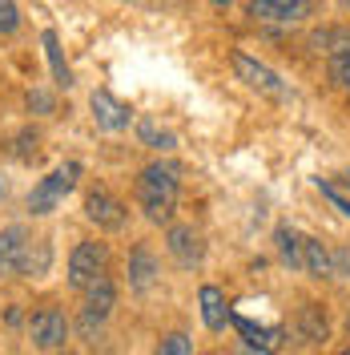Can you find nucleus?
Wrapping results in <instances>:
<instances>
[{
    "label": "nucleus",
    "instance_id": "1",
    "mask_svg": "<svg viewBox=\"0 0 350 355\" xmlns=\"http://www.w3.org/2000/svg\"><path fill=\"white\" fill-rule=\"evenodd\" d=\"M177 194H181V170L169 166V162H154V166H145L141 178H137V206L157 226L174 222Z\"/></svg>",
    "mask_w": 350,
    "mask_h": 355
},
{
    "label": "nucleus",
    "instance_id": "2",
    "mask_svg": "<svg viewBox=\"0 0 350 355\" xmlns=\"http://www.w3.org/2000/svg\"><path fill=\"white\" fill-rule=\"evenodd\" d=\"M77 178H81V162H65V166H57L48 178H41V182L33 186V194H28V210H33V214H53V210L61 206V198L77 186Z\"/></svg>",
    "mask_w": 350,
    "mask_h": 355
},
{
    "label": "nucleus",
    "instance_id": "3",
    "mask_svg": "<svg viewBox=\"0 0 350 355\" xmlns=\"http://www.w3.org/2000/svg\"><path fill=\"white\" fill-rule=\"evenodd\" d=\"M109 270V246L105 243H77L73 254H68V287L85 291L93 287L97 279H105Z\"/></svg>",
    "mask_w": 350,
    "mask_h": 355
},
{
    "label": "nucleus",
    "instance_id": "4",
    "mask_svg": "<svg viewBox=\"0 0 350 355\" xmlns=\"http://www.w3.org/2000/svg\"><path fill=\"white\" fill-rule=\"evenodd\" d=\"M234 73H238V81H246L254 93H262L270 101H286V81L270 65L254 61L250 53H234Z\"/></svg>",
    "mask_w": 350,
    "mask_h": 355
},
{
    "label": "nucleus",
    "instance_id": "5",
    "mask_svg": "<svg viewBox=\"0 0 350 355\" xmlns=\"http://www.w3.org/2000/svg\"><path fill=\"white\" fill-rule=\"evenodd\" d=\"M28 339H33L41 352H57V347H65V339H68L65 311H61V307L33 311V319H28Z\"/></svg>",
    "mask_w": 350,
    "mask_h": 355
},
{
    "label": "nucleus",
    "instance_id": "6",
    "mask_svg": "<svg viewBox=\"0 0 350 355\" xmlns=\"http://www.w3.org/2000/svg\"><path fill=\"white\" fill-rule=\"evenodd\" d=\"M246 12L262 24H302L314 12V0H250Z\"/></svg>",
    "mask_w": 350,
    "mask_h": 355
},
{
    "label": "nucleus",
    "instance_id": "7",
    "mask_svg": "<svg viewBox=\"0 0 350 355\" xmlns=\"http://www.w3.org/2000/svg\"><path fill=\"white\" fill-rule=\"evenodd\" d=\"M113 303H117V287L109 283V275L105 279H97L93 287H85V307H81V331L93 335L101 331V323L113 315Z\"/></svg>",
    "mask_w": 350,
    "mask_h": 355
},
{
    "label": "nucleus",
    "instance_id": "8",
    "mask_svg": "<svg viewBox=\"0 0 350 355\" xmlns=\"http://www.w3.org/2000/svg\"><path fill=\"white\" fill-rule=\"evenodd\" d=\"M85 214L101 230H121L125 226V202L117 194H109L105 186H97V190H89V198H85Z\"/></svg>",
    "mask_w": 350,
    "mask_h": 355
},
{
    "label": "nucleus",
    "instance_id": "9",
    "mask_svg": "<svg viewBox=\"0 0 350 355\" xmlns=\"http://www.w3.org/2000/svg\"><path fill=\"white\" fill-rule=\"evenodd\" d=\"M89 110H93V117H97V125L109 130V133L129 130V121H133V110L125 105V101H117L109 89H97V93L89 97Z\"/></svg>",
    "mask_w": 350,
    "mask_h": 355
},
{
    "label": "nucleus",
    "instance_id": "10",
    "mask_svg": "<svg viewBox=\"0 0 350 355\" xmlns=\"http://www.w3.org/2000/svg\"><path fill=\"white\" fill-rule=\"evenodd\" d=\"M28 243H33V239H28L24 226H4V230H0V275H21Z\"/></svg>",
    "mask_w": 350,
    "mask_h": 355
},
{
    "label": "nucleus",
    "instance_id": "11",
    "mask_svg": "<svg viewBox=\"0 0 350 355\" xmlns=\"http://www.w3.org/2000/svg\"><path fill=\"white\" fill-rule=\"evenodd\" d=\"M169 254H174L181 266H197L205 259V246H201V234H197L194 226H174L169 230Z\"/></svg>",
    "mask_w": 350,
    "mask_h": 355
},
{
    "label": "nucleus",
    "instance_id": "12",
    "mask_svg": "<svg viewBox=\"0 0 350 355\" xmlns=\"http://www.w3.org/2000/svg\"><path fill=\"white\" fill-rule=\"evenodd\" d=\"M157 259L149 254V246H133L129 254V287L137 291V295H145V291L157 287Z\"/></svg>",
    "mask_w": 350,
    "mask_h": 355
},
{
    "label": "nucleus",
    "instance_id": "13",
    "mask_svg": "<svg viewBox=\"0 0 350 355\" xmlns=\"http://www.w3.org/2000/svg\"><path fill=\"white\" fill-rule=\"evenodd\" d=\"M197 303H201V319H205V327H210V331H225V323H230V307H225V295H221L214 283L201 287Z\"/></svg>",
    "mask_w": 350,
    "mask_h": 355
},
{
    "label": "nucleus",
    "instance_id": "14",
    "mask_svg": "<svg viewBox=\"0 0 350 355\" xmlns=\"http://www.w3.org/2000/svg\"><path fill=\"white\" fill-rule=\"evenodd\" d=\"M294 327H298V335H302L306 343H326V335H330L326 311L318 307V303H306V307L298 311V319H294Z\"/></svg>",
    "mask_w": 350,
    "mask_h": 355
},
{
    "label": "nucleus",
    "instance_id": "15",
    "mask_svg": "<svg viewBox=\"0 0 350 355\" xmlns=\"http://www.w3.org/2000/svg\"><path fill=\"white\" fill-rule=\"evenodd\" d=\"M234 323H238V331L246 335V343H254V347H262V352H278L282 339H286L282 327H254L246 315H234Z\"/></svg>",
    "mask_w": 350,
    "mask_h": 355
},
{
    "label": "nucleus",
    "instance_id": "16",
    "mask_svg": "<svg viewBox=\"0 0 350 355\" xmlns=\"http://www.w3.org/2000/svg\"><path fill=\"white\" fill-rule=\"evenodd\" d=\"M302 270L314 275V279L334 275V259H330V250L318 243V239H302Z\"/></svg>",
    "mask_w": 350,
    "mask_h": 355
},
{
    "label": "nucleus",
    "instance_id": "17",
    "mask_svg": "<svg viewBox=\"0 0 350 355\" xmlns=\"http://www.w3.org/2000/svg\"><path fill=\"white\" fill-rule=\"evenodd\" d=\"M278 254H282L286 266H294V270H302V234L298 230H290V226H278Z\"/></svg>",
    "mask_w": 350,
    "mask_h": 355
},
{
    "label": "nucleus",
    "instance_id": "18",
    "mask_svg": "<svg viewBox=\"0 0 350 355\" xmlns=\"http://www.w3.org/2000/svg\"><path fill=\"white\" fill-rule=\"evenodd\" d=\"M137 137H141V141H145L149 150H161V154L177 146V137H174V133H169V130H161V125H157V121H149V117H141V121H137Z\"/></svg>",
    "mask_w": 350,
    "mask_h": 355
},
{
    "label": "nucleus",
    "instance_id": "19",
    "mask_svg": "<svg viewBox=\"0 0 350 355\" xmlns=\"http://www.w3.org/2000/svg\"><path fill=\"white\" fill-rule=\"evenodd\" d=\"M44 53H48V65H53L57 85H73V73H68L65 57H61V41H57V33H44Z\"/></svg>",
    "mask_w": 350,
    "mask_h": 355
},
{
    "label": "nucleus",
    "instance_id": "20",
    "mask_svg": "<svg viewBox=\"0 0 350 355\" xmlns=\"http://www.w3.org/2000/svg\"><path fill=\"white\" fill-rule=\"evenodd\" d=\"M48 259H53V250H48V243H28V250H24V263H21V275H44L48 270Z\"/></svg>",
    "mask_w": 350,
    "mask_h": 355
},
{
    "label": "nucleus",
    "instance_id": "21",
    "mask_svg": "<svg viewBox=\"0 0 350 355\" xmlns=\"http://www.w3.org/2000/svg\"><path fill=\"white\" fill-rule=\"evenodd\" d=\"M330 81L350 93V44H342V49L330 53Z\"/></svg>",
    "mask_w": 350,
    "mask_h": 355
},
{
    "label": "nucleus",
    "instance_id": "22",
    "mask_svg": "<svg viewBox=\"0 0 350 355\" xmlns=\"http://www.w3.org/2000/svg\"><path fill=\"white\" fill-rule=\"evenodd\" d=\"M157 355H194V343H190V335H165L161 343H157Z\"/></svg>",
    "mask_w": 350,
    "mask_h": 355
},
{
    "label": "nucleus",
    "instance_id": "23",
    "mask_svg": "<svg viewBox=\"0 0 350 355\" xmlns=\"http://www.w3.org/2000/svg\"><path fill=\"white\" fill-rule=\"evenodd\" d=\"M21 28V8L12 4V0H0V33L8 37V33H17Z\"/></svg>",
    "mask_w": 350,
    "mask_h": 355
},
{
    "label": "nucleus",
    "instance_id": "24",
    "mask_svg": "<svg viewBox=\"0 0 350 355\" xmlns=\"http://www.w3.org/2000/svg\"><path fill=\"white\" fill-rule=\"evenodd\" d=\"M318 190H322V194H326V198L334 202V206H338V210H342V214L350 218V198L342 194V190H338V186H334V182H322V178H318Z\"/></svg>",
    "mask_w": 350,
    "mask_h": 355
},
{
    "label": "nucleus",
    "instance_id": "25",
    "mask_svg": "<svg viewBox=\"0 0 350 355\" xmlns=\"http://www.w3.org/2000/svg\"><path fill=\"white\" fill-rule=\"evenodd\" d=\"M28 110L48 113V110H53V97H48V93H41V89H33V93H28Z\"/></svg>",
    "mask_w": 350,
    "mask_h": 355
},
{
    "label": "nucleus",
    "instance_id": "26",
    "mask_svg": "<svg viewBox=\"0 0 350 355\" xmlns=\"http://www.w3.org/2000/svg\"><path fill=\"white\" fill-rule=\"evenodd\" d=\"M334 186H338V190H342V194H347V198H350V174H342V178H338V182H334Z\"/></svg>",
    "mask_w": 350,
    "mask_h": 355
},
{
    "label": "nucleus",
    "instance_id": "27",
    "mask_svg": "<svg viewBox=\"0 0 350 355\" xmlns=\"http://www.w3.org/2000/svg\"><path fill=\"white\" fill-rule=\"evenodd\" d=\"M214 4H218V8H225V4H230V0H214Z\"/></svg>",
    "mask_w": 350,
    "mask_h": 355
},
{
    "label": "nucleus",
    "instance_id": "28",
    "mask_svg": "<svg viewBox=\"0 0 350 355\" xmlns=\"http://www.w3.org/2000/svg\"><path fill=\"white\" fill-rule=\"evenodd\" d=\"M342 355H350V347H347V352H342Z\"/></svg>",
    "mask_w": 350,
    "mask_h": 355
},
{
    "label": "nucleus",
    "instance_id": "29",
    "mask_svg": "<svg viewBox=\"0 0 350 355\" xmlns=\"http://www.w3.org/2000/svg\"><path fill=\"white\" fill-rule=\"evenodd\" d=\"M61 355H73V352H61Z\"/></svg>",
    "mask_w": 350,
    "mask_h": 355
},
{
    "label": "nucleus",
    "instance_id": "30",
    "mask_svg": "<svg viewBox=\"0 0 350 355\" xmlns=\"http://www.w3.org/2000/svg\"><path fill=\"white\" fill-rule=\"evenodd\" d=\"M347 4H350V0H347Z\"/></svg>",
    "mask_w": 350,
    "mask_h": 355
}]
</instances>
